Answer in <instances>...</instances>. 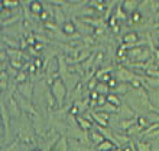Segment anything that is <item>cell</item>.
<instances>
[{"label":"cell","mask_w":159,"mask_h":151,"mask_svg":"<svg viewBox=\"0 0 159 151\" xmlns=\"http://www.w3.org/2000/svg\"><path fill=\"white\" fill-rule=\"evenodd\" d=\"M0 79H2V92H4V90H6V87H7V80H9L7 71H2V73H0Z\"/></svg>","instance_id":"cell-23"},{"label":"cell","mask_w":159,"mask_h":151,"mask_svg":"<svg viewBox=\"0 0 159 151\" xmlns=\"http://www.w3.org/2000/svg\"><path fill=\"white\" fill-rule=\"evenodd\" d=\"M96 92L100 95V96H109V92H110V87L107 83H98L96 87Z\"/></svg>","instance_id":"cell-15"},{"label":"cell","mask_w":159,"mask_h":151,"mask_svg":"<svg viewBox=\"0 0 159 151\" xmlns=\"http://www.w3.org/2000/svg\"><path fill=\"white\" fill-rule=\"evenodd\" d=\"M7 109H9L10 116H16V118L20 116L22 109H20V106H19V103L16 102V99H15V97H12V96L9 97V100H7Z\"/></svg>","instance_id":"cell-5"},{"label":"cell","mask_w":159,"mask_h":151,"mask_svg":"<svg viewBox=\"0 0 159 151\" xmlns=\"http://www.w3.org/2000/svg\"><path fill=\"white\" fill-rule=\"evenodd\" d=\"M26 81H29L28 80V73L25 70L17 71V74L15 76V84H22V83H26Z\"/></svg>","instance_id":"cell-14"},{"label":"cell","mask_w":159,"mask_h":151,"mask_svg":"<svg viewBox=\"0 0 159 151\" xmlns=\"http://www.w3.org/2000/svg\"><path fill=\"white\" fill-rule=\"evenodd\" d=\"M138 122H139V125L142 126H146L148 125V121H146V118H142V116H138Z\"/></svg>","instance_id":"cell-27"},{"label":"cell","mask_w":159,"mask_h":151,"mask_svg":"<svg viewBox=\"0 0 159 151\" xmlns=\"http://www.w3.org/2000/svg\"><path fill=\"white\" fill-rule=\"evenodd\" d=\"M35 66H36V68L38 70H42L43 68V66H42V60H41V57H38V58H35Z\"/></svg>","instance_id":"cell-26"},{"label":"cell","mask_w":159,"mask_h":151,"mask_svg":"<svg viewBox=\"0 0 159 151\" xmlns=\"http://www.w3.org/2000/svg\"><path fill=\"white\" fill-rule=\"evenodd\" d=\"M136 121H138V118H132V119H121L120 124H119V128H120L121 131L127 132L132 126L136 125Z\"/></svg>","instance_id":"cell-8"},{"label":"cell","mask_w":159,"mask_h":151,"mask_svg":"<svg viewBox=\"0 0 159 151\" xmlns=\"http://www.w3.org/2000/svg\"><path fill=\"white\" fill-rule=\"evenodd\" d=\"M116 21H117V17H116V16H114V15H113V16L110 17V21H109V25L111 26V28H114V26H117V23H116Z\"/></svg>","instance_id":"cell-29"},{"label":"cell","mask_w":159,"mask_h":151,"mask_svg":"<svg viewBox=\"0 0 159 151\" xmlns=\"http://www.w3.org/2000/svg\"><path fill=\"white\" fill-rule=\"evenodd\" d=\"M54 151H68V141L65 137L59 138V141L57 143V147L54 148Z\"/></svg>","instance_id":"cell-18"},{"label":"cell","mask_w":159,"mask_h":151,"mask_svg":"<svg viewBox=\"0 0 159 151\" xmlns=\"http://www.w3.org/2000/svg\"><path fill=\"white\" fill-rule=\"evenodd\" d=\"M107 102L113 103V105L117 106V108H120V106H121L120 99H119V96H117V95H114V93H110L109 96H107Z\"/></svg>","instance_id":"cell-22"},{"label":"cell","mask_w":159,"mask_h":151,"mask_svg":"<svg viewBox=\"0 0 159 151\" xmlns=\"http://www.w3.org/2000/svg\"><path fill=\"white\" fill-rule=\"evenodd\" d=\"M119 25H120V23H119ZM114 26V28H113V31H114V32H116V34H117V32H119V31H120V26Z\"/></svg>","instance_id":"cell-31"},{"label":"cell","mask_w":159,"mask_h":151,"mask_svg":"<svg viewBox=\"0 0 159 151\" xmlns=\"http://www.w3.org/2000/svg\"><path fill=\"white\" fill-rule=\"evenodd\" d=\"M113 148H116V145L111 141H109V139H106L100 145H97V151H111Z\"/></svg>","instance_id":"cell-16"},{"label":"cell","mask_w":159,"mask_h":151,"mask_svg":"<svg viewBox=\"0 0 159 151\" xmlns=\"http://www.w3.org/2000/svg\"><path fill=\"white\" fill-rule=\"evenodd\" d=\"M130 89V84L129 83H119V86L113 90L114 95H126V93L129 92Z\"/></svg>","instance_id":"cell-17"},{"label":"cell","mask_w":159,"mask_h":151,"mask_svg":"<svg viewBox=\"0 0 159 151\" xmlns=\"http://www.w3.org/2000/svg\"><path fill=\"white\" fill-rule=\"evenodd\" d=\"M114 16L117 17L120 22H127V17H129V15L125 12V9H123V4H121V3H117V6H116Z\"/></svg>","instance_id":"cell-9"},{"label":"cell","mask_w":159,"mask_h":151,"mask_svg":"<svg viewBox=\"0 0 159 151\" xmlns=\"http://www.w3.org/2000/svg\"><path fill=\"white\" fill-rule=\"evenodd\" d=\"M136 150L138 151H151V144L148 141H136Z\"/></svg>","instance_id":"cell-21"},{"label":"cell","mask_w":159,"mask_h":151,"mask_svg":"<svg viewBox=\"0 0 159 151\" xmlns=\"http://www.w3.org/2000/svg\"><path fill=\"white\" fill-rule=\"evenodd\" d=\"M119 116H123V119H132L134 116V112L127 105H121L119 108Z\"/></svg>","instance_id":"cell-10"},{"label":"cell","mask_w":159,"mask_h":151,"mask_svg":"<svg viewBox=\"0 0 159 151\" xmlns=\"http://www.w3.org/2000/svg\"><path fill=\"white\" fill-rule=\"evenodd\" d=\"M20 17H22V15L17 13V15H13L10 19H3V21H2V26H9V25H12V23H15V22H19Z\"/></svg>","instance_id":"cell-20"},{"label":"cell","mask_w":159,"mask_h":151,"mask_svg":"<svg viewBox=\"0 0 159 151\" xmlns=\"http://www.w3.org/2000/svg\"><path fill=\"white\" fill-rule=\"evenodd\" d=\"M34 151H41V150H34Z\"/></svg>","instance_id":"cell-32"},{"label":"cell","mask_w":159,"mask_h":151,"mask_svg":"<svg viewBox=\"0 0 159 151\" xmlns=\"http://www.w3.org/2000/svg\"><path fill=\"white\" fill-rule=\"evenodd\" d=\"M29 9H30V13L34 15V16H39L45 9H43V4L41 2H30L29 3Z\"/></svg>","instance_id":"cell-11"},{"label":"cell","mask_w":159,"mask_h":151,"mask_svg":"<svg viewBox=\"0 0 159 151\" xmlns=\"http://www.w3.org/2000/svg\"><path fill=\"white\" fill-rule=\"evenodd\" d=\"M97 112H107V113H110V115H114V113L119 112V108L117 106H114L113 103L107 102L103 108H97Z\"/></svg>","instance_id":"cell-13"},{"label":"cell","mask_w":159,"mask_h":151,"mask_svg":"<svg viewBox=\"0 0 159 151\" xmlns=\"http://www.w3.org/2000/svg\"><path fill=\"white\" fill-rule=\"evenodd\" d=\"M88 137H90V139L93 141V144H94L96 147H97V145H100L103 141H106L104 135L101 134L98 129H96V128H93V129L90 131V135H88Z\"/></svg>","instance_id":"cell-7"},{"label":"cell","mask_w":159,"mask_h":151,"mask_svg":"<svg viewBox=\"0 0 159 151\" xmlns=\"http://www.w3.org/2000/svg\"><path fill=\"white\" fill-rule=\"evenodd\" d=\"M19 2H7V0H4L2 2V7H17L19 6Z\"/></svg>","instance_id":"cell-24"},{"label":"cell","mask_w":159,"mask_h":151,"mask_svg":"<svg viewBox=\"0 0 159 151\" xmlns=\"http://www.w3.org/2000/svg\"><path fill=\"white\" fill-rule=\"evenodd\" d=\"M134 71H130L129 68H126L123 64L117 66V71L114 73V77H117L119 83H130L134 79Z\"/></svg>","instance_id":"cell-2"},{"label":"cell","mask_w":159,"mask_h":151,"mask_svg":"<svg viewBox=\"0 0 159 151\" xmlns=\"http://www.w3.org/2000/svg\"><path fill=\"white\" fill-rule=\"evenodd\" d=\"M156 151H159V150H156Z\"/></svg>","instance_id":"cell-33"},{"label":"cell","mask_w":159,"mask_h":151,"mask_svg":"<svg viewBox=\"0 0 159 151\" xmlns=\"http://www.w3.org/2000/svg\"><path fill=\"white\" fill-rule=\"evenodd\" d=\"M0 112H2V121H3L4 125V139L7 143L10 139V113H9L7 105H4V102H2V106H0Z\"/></svg>","instance_id":"cell-3"},{"label":"cell","mask_w":159,"mask_h":151,"mask_svg":"<svg viewBox=\"0 0 159 151\" xmlns=\"http://www.w3.org/2000/svg\"><path fill=\"white\" fill-rule=\"evenodd\" d=\"M97 105H98V103H97V100H91V102H90V108H96Z\"/></svg>","instance_id":"cell-30"},{"label":"cell","mask_w":159,"mask_h":151,"mask_svg":"<svg viewBox=\"0 0 159 151\" xmlns=\"http://www.w3.org/2000/svg\"><path fill=\"white\" fill-rule=\"evenodd\" d=\"M49 89H51V92H52V95L55 96V99H57L58 108H64L65 97L70 96V95H68V89H67V86H65V83H64V80L62 79L55 80L54 84H52Z\"/></svg>","instance_id":"cell-1"},{"label":"cell","mask_w":159,"mask_h":151,"mask_svg":"<svg viewBox=\"0 0 159 151\" xmlns=\"http://www.w3.org/2000/svg\"><path fill=\"white\" fill-rule=\"evenodd\" d=\"M88 96H90V99H91V100H98L100 95H98V93L94 90V92H90V95H88Z\"/></svg>","instance_id":"cell-28"},{"label":"cell","mask_w":159,"mask_h":151,"mask_svg":"<svg viewBox=\"0 0 159 151\" xmlns=\"http://www.w3.org/2000/svg\"><path fill=\"white\" fill-rule=\"evenodd\" d=\"M145 80H146V84L152 89H159V79L156 77H151V76L145 74Z\"/></svg>","instance_id":"cell-19"},{"label":"cell","mask_w":159,"mask_h":151,"mask_svg":"<svg viewBox=\"0 0 159 151\" xmlns=\"http://www.w3.org/2000/svg\"><path fill=\"white\" fill-rule=\"evenodd\" d=\"M17 92L20 93L22 96L28 99V100H32L34 97V84L30 81H26V83H22V84H17Z\"/></svg>","instance_id":"cell-4"},{"label":"cell","mask_w":159,"mask_h":151,"mask_svg":"<svg viewBox=\"0 0 159 151\" xmlns=\"http://www.w3.org/2000/svg\"><path fill=\"white\" fill-rule=\"evenodd\" d=\"M77 122H78L80 128H81L83 131H85V132H87V131H91L93 128H94V125H93L91 122L87 121V119H85V118H83L81 115H78V116H77Z\"/></svg>","instance_id":"cell-12"},{"label":"cell","mask_w":159,"mask_h":151,"mask_svg":"<svg viewBox=\"0 0 159 151\" xmlns=\"http://www.w3.org/2000/svg\"><path fill=\"white\" fill-rule=\"evenodd\" d=\"M121 4H123L125 12L130 16L134 12H138V7L140 6V2H138V0H126V2H121Z\"/></svg>","instance_id":"cell-6"},{"label":"cell","mask_w":159,"mask_h":151,"mask_svg":"<svg viewBox=\"0 0 159 151\" xmlns=\"http://www.w3.org/2000/svg\"><path fill=\"white\" fill-rule=\"evenodd\" d=\"M97 103H98V108H103V106L107 103V96H100L98 100H97Z\"/></svg>","instance_id":"cell-25"}]
</instances>
